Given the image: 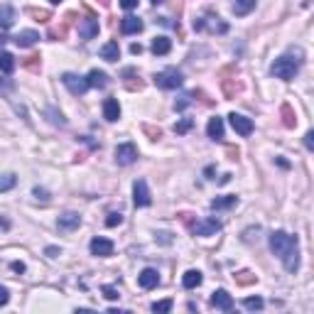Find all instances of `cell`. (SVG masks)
Instances as JSON below:
<instances>
[{
  "label": "cell",
  "instance_id": "cell-1",
  "mask_svg": "<svg viewBox=\"0 0 314 314\" xmlns=\"http://www.w3.org/2000/svg\"><path fill=\"white\" fill-rule=\"evenodd\" d=\"M270 248L282 260L287 272H297V268H299V241H297V236H290L287 231H272L270 233Z\"/></svg>",
  "mask_w": 314,
  "mask_h": 314
},
{
  "label": "cell",
  "instance_id": "cell-2",
  "mask_svg": "<svg viewBox=\"0 0 314 314\" xmlns=\"http://www.w3.org/2000/svg\"><path fill=\"white\" fill-rule=\"evenodd\" d=\"M299 62L302 59H292V57H277L275 62H272V67H270V74L275 76V79H282V81H292L294 76H297V71H299Z\"/></svg>",
  "mask_w": 314,
  "mask_h": 314
},
{
  "label": "cell",
  "instance_id": "cell-3",
  "mask_svg": "<svg viewBox=\"0 0 314 314\" xmlns=\"http://www.w3.org/2000/svg\"><path fill=\"white\" fill-rule=\"evenodd\" d=\"M155 84L160 86V89H179L184 84V76L177 69H165L160 74H155Z\"/></svg>",
  "mask_w": 314,
  "mask_h": 314
},
{
  "label": "cell",
  "instance_id": "cell-4",
  "mask_svg": "<svg viewBox=\"0 0 314 314\" xmlns=\"http://www.w3.org/2000/svg\"><path fill=\"white\" fill-rule=\"evenodd\" d=\"M194 30H197V32L209 30V32H219V35H224V32L228 30V25H226L219 15H209V18H199V20H194Z\"/></svg>",
  "mask_w": 314,
  "mask_h": 314
},
{
  "label": "cell",
  "instance_id": "cell-5",
  "mask_svg": "<svg viewBox=\"0 0 314 314\" xmlns=\"http://www.w3.org/2000/svg\"><path fill=\"white\" fill-rule=\"evenodd\" d=\"M135 160H137V147H135L133 142H123V145L115 147V162H118L120 167H128V165H133Z\"/></svg>",
  "mask_w": 314,
  "mask_h": 314
},
{
  "label": "cell",
  "instance_id": "cell-6",
  "mask_svg": "<svg viewBox=\"0 0 314 314\" xmlns=\"http://www.w3.org/2000/svg\"><path fill=\"white\" fill-rule=\"evenodd\" d=\"M62 84L74 93V96H84L86 91H89V81L84 79V76H76V74H71V71H67L64 76H62Z\"/></svg>",
  "mask_w": 314,
  "mask_h": 314
},
{
  "label": "cell",
  "instance_id": "cell-7",
  "mask_svg": "<svg viewBox=\"0 0 314 314\" xmlns=\"http://www.w3.org/2000/svg\"><path fill=\"white\" fill-rule=\"evenodd\" d=\"M133 202H135V206H150L152 197H150V189H147L145 179H137L133 184Z\"/></svg>",
  "mask_w": 314,
  "mask_h": 314
},
{
  "label": "cell",
  "instance_id": "cell-8",
  "mask_svg": "<svg viewBox=\"0 0 314 314\" xmlns=\"http://www.w3.org/2000/svg\"><path fill=\"white\" fill-rule=\"evenodd\" d=\"M228 120H231V128H233L238 135L246 137V135L253 133V120H250V118H246V115H241V113H231Z\"/></svg>",
  "mask_w": 314,
  "mask_h": 314
},
{
  "label": "cell",
  "instance_id": "cell-9",
  "mask_svg": "<svg viewBox=\"0 0 314 314\" xmlns=\"http://www.w3.org/2000/svg\"><path fill=\"white\" fill-rule=\"evenodd\" d=\"M192 231H194V236H216V233L221 231V221H216V219H204V221L194 224Z\"/></svg>",
  "mask_w": 314,
  "mask_h": 314
},
{
  "label": "cell",
  "instance_id": "cell-10",
  "mask_svg": "<svg viewBox=\"0 0 314 314\" xmlns=\"http://www.w3.org/2000/svg\"><path fill=\"white\" fill-rule=\"evenodd\" d=\"M137 285H140L142 290H152V287H157V285H160V272H157L155 268H145V270L137 275Z\"/></svg>",
  "mask_w": 314,
  "mask_h": 314
},
{
  "label": "cell",
  "instance_id": "cell-11",
  "mask_svg": "<svg viewBox=\"0 0 314 314\" xmlns=\"http://www.w3.org/2000/svg\"><path fill=\"white\" fill-rule=\"evenodd\" d=\"M211 307L214 309H221V312H231L233 309V297L226 290H216L211 294Z\"/></svg>",
  "mask_w": 314,
  "mask_h": 314
},
{
  "label": "cell",
  "instance_id": "cell-12",
  "mask_svg": "<svg viewBox=\"0 0 314 314\" xmlns=\"http://www.w3.org/2000/svg\"><path fill=\"white\" fill-rule=\"evenodd\" d=\"M96 35H98V20L96 18L79 20V37L81 40H93Z\"/></svg>",
  "mask_w": 314,
  "mask_h": 314
},
{
  "label": "cell",
  "instance_id": "cell-13",
  "mask_svg": "<svg viewBox=\"0 0 314 314\" xmlns=\"http://www.w3.org/2000/svg\"><path fill=\"white\" fill-rule=\"evenodd\" d=\"M89 248H91V255H98V258L113 255V243H111L108 238H93Z\"/></svg>",
  "mask_w": 314,
  "mask_h": 314
},
{
  "label": "cell",
  "instance_id": "cell-14",
  "mask_svg": "<svg viewBox=\"0 0 314 314\" xmlns=\"http://www.w3.org/2000/svg\"><path fill=\"white\" fill-rule=\"evenodd\" d=\"M81 226V216L76 211H67L59 216V231H74Z\"/></svg>",
  "mask_w": 314,
  "mask_h": 314
},
{
  "label": "cell",
  "instance_id": "cell-15",
  "mask_svg": "<svg viewBox=\"0 0 314 314\" xmlns=\"http://www.w3.org/2000/svg\"><path fill=\"white\" fill-rule=\"evenodd\" d=\"M120 30H123V35H137V32H142V20L128 15L120 20Z\"/></svg>",
  "mask_w": 314,
  "mask_h": 314
},
{
  "label": "cell",
  "instance_id": "cell-16",
  "mask_svg": "<svg viewBox=\"0 0 314 314\" xmlns=\"http://www.w3.org/2000/svg\"><path fill=\"white\" fill-rule=\"evenodd\" d=\"M103 118L111 120V123H115L120 118V103L115 98H106L103 101Z\"/></svg>",
  "mask_w": 314,
  "mask_h": 314
},
{
  "label": "cell",
  "instance_id": "cell-17",
  "mask_svg": "<svg viewBox=\"0 0 314 314\" xmlns=\"http://www.w3.org/2000/svg\"><path fill=\"white\" fill-rule=\"evenodd\" d=\"M15 22V8L13 5H0V30H10Z\"/></svg>",
  "mask_w": 314,
  "mask_h": 314
},
{
  "label": "cell",
  "instance_id": "cell-18",
  "mask_svg": "<svg viewBox=\"0 0 314 314\" xmlns=\"http://www.w3.org/2000/svg\"><path fill=\"white\" fill-rule=\"evenodd\" d=\"M13 40H15V45H18V47H32V45L40 40V35H37L35 30H22V32H20V35H15Z\"/></svg>",
  "mask_w": 314,
  "mask_h": 314
},
{
  "label": "cell",
  "instance_id": "cell-19",
  "mask_svg": "<svg viewBox=\"0 0 314 314\" xmlns=\"http://www.w3.org/2000/svg\"><path fill=\"white\" fill-rule=\"evenodd\" d=\"M101 59H106V62H118V59H120V47H118V42H106V45L101 47Z\"/></svg>",
  "mask_w": 314,
  "mask_h": 314
},
{
  "label": "cell",
  "instance_id": "cell-20",
  "mask_svg": "<svg viewBox=\"0 0 314 314\" xmlns=\"http://www.w3.org/2000/svg\"><path fill=\"white\" fill-rule=\"evenodd\" d=\"M206 133H209V137L211 140H221L224 137V118H211L209 120V125H206Z\"/></svg>",
  "mask_w": 314,
  "mask_h": 314
},
{
  "label": "cell",
  "instance_id": "cell-21",
  "mask_svg": "<svg viewBox=\"0 0 314 314\" xmlns=\"http://www.w3.org/2000/svg\"><path fill=\"white\" fill-rule=\"evenodd\" d=\"M170 49H172V42L167 37H155L152 40V54L155 57H165Z\"/></svg>",
  "mask_w": 314,
  "mask_h": 314
},
{
  "label": "cell",
  "instance_id": "cell-22",
  "mask_svg": "<svg viewBox=\"0 0 314 314\" xmlns=\"http://www.w3.org/2000/svg\"><path fill=\"white\" fill-rule=\"evenodd\" d=\"M280 115H282V125L285 128H294L297 125V115H294V108L290 103H282L280 106Z\"/></svg>",
  "mask_w": 314,
  "mask_h": 314
},
{
  "label": "cell",
  "instance_id": "cell-23",
  "mask_svg": "<svg viewBox=\"0 0 314 314\" xmlns=\"http://www.w3.org/2000/svg\"><path fill=\"white\" fill-rule=\"evenodd\" d=\"M238 204V197L236 194H228V197H216L214 202H211V209L214 211H221V209H231V206H236Z\"/></svg>",
  "mask_w": 314,
  "mask_h": 314
},
{
  "label": "cell",
  "instance_id": "cell-24",
  "mask_svg": "<svg viewBox=\"0 0 314 314\" xmlns=\"http://www.w3.org/2000/svg\"><path fill=\"white\" fill-rule=\"evenodd\" d=\"M202 280H204V277H202L199 270H187L184 277H182V285H184L187 290H197V287L202 285Z\"/></svg>",
  "mask_w": 314,
  "mask_h": 314
},
{
  "label": "cell",
  "instance_id": "cell-25",
  "mask_svg": "<svg viewBox=\"0 0 314 314\" xmlns=\"http://www.w3.org/2000/svg\"><path fill=\"white\" fill-rule=\"evenodd\" d=\"M86 81H89V86H93V89H106V84H108V76H106L103 71L93 69V71L86 76Z\"/></svg>",
  "mask_w": 314,
  "mask_h": 314
},
{
  "label": "cell",
  "instance_id": "cell-26",
  "mask_svg": "<svg viewBox=\"0 0 314 314\" xmlns=\"http://www.w3.org/2000/svg\"><path fill=\"white\" fill-rule=\"evenodd\" d=\"M255 5H258V0H236V3H233V13L236 15H248Z\"/></svg>",
  "mask_w": 314,
  "mask_h": 314
},
{
  "label": "cell",
  "instance_id": "cell-27",
  "mask_svg": "<svg viewBox=\"0 0 314 314\" xmlns=\"http://www.w3.org/2000/svg\"><path fill=\"white\" fill-rule=\"evenodd\" d=\"M13 69H15V57L10 52H0V71L10 74Z\"/></svg>",
  "mask_w": 314,
  "mask_h": 314
},
{
  "label": "cell",
  "instance_id": "cell-28",
  "mask_svg": "<svg viewBox=\"0 0 314 314\" xmlns=\"http://www.w3.org/2000/svg\"><path fill=\"white\" fill-rule=\"evenodd\" d=\"M45 115L49 118V123H52V125H59V128H64V125H67V118H64V115H62V111H57V108H47V111H45Z\"/></svg>",
  "mask_w": 314,
  "mask_h": 314
},
{
  "label": "cell",
  "instance_id": "cell-29",
  "mask_svg": "<svg viewBox=\"0 0 314 314\" xmlns=\"http://www.w3.org/2000/svg\"><path fill=\"white\" fill-rule=\"evenodd\" d=\"M236 282H238V285H243V287H248V285H255V282H258V277H255L250 270H241V272H236Z\"/></svg>",
  "mask_w": 314,
  "mask_h": 314
},
{
  "label": "cell",
  "instance_id": "cell-30",
  "mask_svg": "<svg viewBox=\"0 0 314 314\" xmlns=\"http://www.w3.org/2000/svg\"><path fill=\"white\" fill-rule=\"evenodd\" d=\"M27 15L35 18L37 22H49L52 20V13L49 10H40V8H27Z\"/></svg>",
  "mask_w": 314,
  "mask_h": 314
},
{
  "label": "cell",
  "instance_id": "cell-31",
  "mask_svg": "<svg viewBox=\"0 0 314 314\" xmlns=\"http://www.w3.org/2000/svg\"><path fill=\"white\" fill-rule=\"evenodd\" d=\"M241 89H243L241 81H228V79H224V93H226V98H233Z\"/></svg>",
  "mask_w": 314,
  "mask_h": 314
},
{
  "label": "cell",
  "instance_id": "cell-32",
  "mask_svg": "<svg viewBox=\"0 0 314 314\" xmlns=\"http://www.w3.org/2000/svg\"><path fill=\"white\" fill-rule=\"evenodd\" d=\"M192 128H194V118H182V120L175 123V133H177V135H184V133H189Z\"/></svg>",
  "mask_w": 314,
  "mask_h": 314
},
{
  "label": "cell",
  "instance_id": "cell-33",
  "mask_svg": "<svg viewBox=\"0 0 314 314\" xmlns=\"http://www.w3.org/2000/svg\"><path fill=\"white\" fill-rule=\"evenodd\" d=\"M15 182H18V177H15L13 172H8V175H0V192H8V189H13V187H15Z\"/></svg>",
  "mask_w": 314,
  "mask_h": 314
},
{
  "label": "cell",
  "instance_id": "cell-34",
  "mask_svg": "<svg viewBox=\"0 0 314 314\" xmlns=\"http://www.w3.org/2000/svg\"><path fill=\"white\" fill-rule=\"evenodd\" d=\"M192 101H194V91H192V93H182V96L175 101V111H184Z\"/></svg>",
  "mask_w": 314,
  "mask_h": 314
},
{
  "label": "cell",
  "instance_id": "cell-35",
  "mask_svg": "<svg viewBox=\"0 0 314 314\" xmlns=\"http://www.w3.org/2000/svg\"><path fill=\"white\" fill-rule=\"evenodd\" d=\"M22 67H25V69H30V71H40V67H42V59H40L37 54H32V57H27V59L22 62Z\"/></svg>",
  "mask_w": 314,
  "mask_h": 314
},
{
  "label": "cell",
  "instance_id": "cell-36",
  "mask_svg": "<svg viewBox=\"0 0 314 314\" xmlns=\"http://www.w3.org/2000/svg\"><path fill=\"white\" fill-rule=\"evenodd\" d=\"M170 309H172V299H160V302L152 304V312H160V314H165Z\"/></svg>",
  "mask_w": 314,
  "mask_h": 314
},
{
  "label": "cell",
  "instance_id": "cell-37",
  "mask_svg": "<svg viewBox=\"0 0 314 314\" xmlns=\"http://www.w3.org/2000/svg\"><path fill=\"white\" fill-rule=\"evenodd\" d=\"M142 130L150 135V140H160V137H162V130H160V128H155V125H150V123H145V125H142Z\"/></svg>",
  "mask_w": 314,
  "mask_h": 314
},
{
  "label": "cell",
  "instance_id": "cell-38",
  "mask_svg": "<svg viewBox=\"0 0 314 314\" xmlns=\"http://www.w3.org/2000/svg\"><path fill=\"white\" fill-rule=\"evenodd\" d=\"M120 224H123V214H118V211L108 214V219H106V226H108V228H115V226H120Z\"/></svg>",
  "mask_w": 314,
  "mask_h": 314
},
{
  "label": "cell",
  "instance_id": "cell-39",
  "mask_svg": "<svg viewBox=\"0 0 314 314\" xmlns=\"http://www.w3.org/2000/svg\"><path fill=\"white\" fill-rule=\"evenodd\" d=\"M243 304H246V309H250V312H255V309H263V304H265V302H263L260 297H248V299H246Z\"/></svg>",
  "mask_w": 314,
  "mask_h": 314
},
{
  "label": "cell",
  "instance_id": "cell-40",
  "mask_svg": "<svg viewBox=\"0 0 314 314\" xmlns=\"http://www.w3.org/2000/svg\"><path fill=\"white\" fill-rule=\"evenodd\" d=\"M103 297L106 299H118V290L113 285H103Z\"/></svg>",
  "mask_w": 314,
  "mask_h": 314
},
{
  "label": "cell",
  "instance_id": "cell-41",
  "mask_svg": "<svg viewBox=\"0 0 314 314\" xmlns=\"http://www.w3.org/2000/svg\"><path fill=\"white\" fill-rule=\"evenodd\" d=\"M304 147H307V150H309V152H312V150H314V133H312V130H309V133H307V135H304Z\"/></svg>",
  "mask_w": 314,
  "mask_h": 314
},
{
  "label": "cell",
  "instance_id": "cell-42",
  "mask_svg": "<svg viewBox=\"0 0 314 314\" xmlns=\"http://www.w3.org/2000/svg\"><path fill=\"white\" fill-rule=\"evenodd\" d=\"M8 299H10L8 287H3V285H0V307H3V304H8Z\"/></svg>",
  "mask_w": 314,
  "mask_h": 314
},
{
  "label": "cell",
  "instance_id": "cell-43",
  "mask_svg": "<svg viewBox=\"0 0 314 314\" xmlns=\"http://www.w3.org/2000/svg\"><path fill=\"white\" fill-rule=\"evenodd\" d=\"M137 3L140 0H120V8L123 10H133V8H137Z\"/></svg>",
  "mask_w": 314,
  "mask_h": 314
},
{
  "label": "cell",
  "instance_id": "cell-44",
  "mask_svg": "<svg viewBox=\"0 0 314 314\" xmlns=\"http://www.w3.org/2000/svg\"><path fill=\"white\" fill-rule=\"evenodd\" d=\"M13 89V81L10 79H0V93H8Z\"/></svg>",
  "mask_w": 314,
  "mask_h": 314
},
{
  "label": "cell",
  "instance_id": "cell-45",
  "mask_svg": "<svg viewBox=\"0 0 314 314\" xmlns=\"http://www.w3.org/2000/svg\"><path fill=\"white\" fill-rule=\"evenodd\" d=\"M35 197H37V199H40V202H49V194H47V192H45V189H40V187H37V189H35Z\"/></svg>",
  "mask_w": 314,
  "mask_h": 314
},
{
  "label": "cell",
  "instance_id": "cell-46",
  "mask_svg": "<svg viewBox=\"0 0 314 314\" xmlns=\"http://www.w3.org/2000/svg\"><path fill=\"white\" fill-rule=\"evenodd\" d=\"M226 152H228L231 160H238V155H241V150H238V147H226Z\"/></svg>",
  "mask_w": 314,
  "mask_h": 314
},
{
  "label": "cell",
  "instance_id": "cell-47",
  "mask_svg": "<svg viewBox=\"0 0 314 314\" xmlns=\"http://www.w3.org/2000/svg\"><path fill=\"white\" fill-rule=\"evenodd\" d=\"M130 52H133V54H142V45H140V42L130 45Z\"/></svg>",
  "mask_w": 314,
  "mask_h": 314
},
{
  "label": "cell",
  "instance_id": "cell-48",
  "mask_svg": "<svg viewBox=\"0 0 314 314\" xmlns=\"http://www.w3.org/2000/svg\"><path fill=\"white\" fill-rule=\"evenodd\" d=\"M47 255H49V258H57V255H59V248L49 246V248H47Z\"/></svg>",
  "mask_w": 314,
  "mask_h": 314
},
{
  "label": "cell",
  "instance_id": "cell-49",
  "mask_svg": "<svg viewBox=\"0 0 314 314\" xmlns=\"http://www.w3.org/2000/svg\"><path fill=\"white\" fill-rule=\"evenodd\" d=\"M13 270L15 272H25V263H13Z\"/></svg>",
  "mask_w": 314,
  "mask_h": 314
},
{
  "label": "cell",
  "instance_id": "cell-50",
  "mask_svg": "<svg viewBox=\"0 0 314 314\" xmlns=\"http://www.w3.org/2000/svg\"><path fill=\"white\" fill-rule=\"evenodd\" d=\"M214 172H216V170H214V167H206V170H204V175H206V177H209V179H211V175H214Z\"/></svg>",
  "mask_w": 314,
  "mask_h": 314
},
{
  "label": "cell",
  "instance_id": "cell-51",
  "mask_svg": "<svg viewBox=\"0 0 314 314\" xmlns=\"http://www.w3.org/2000/svg\"><path fill=\"white\" fill-rule=\"evenodd\" d=\"M96 3H101L103 8H108V5H111V0H96Z\"/></svg>",
  "mask_w": 314,
  "mask_h": 314
},
{
  "label": "cell",
  "instance_id": "cell-52",
  "mask_svg": "<svg viewBox=\"0 0 314 314\" xmlns=\"http://www.w3.org/2000/svg\"><path fill=\"white\" fill-rule=\"evenodd\" d=\"M162 3H167V0H152V5H162Z\"/></svg>",
  "mask_w": 314,
  "mask_h": 314
},
{
  "label": "cell",
  "instance_id": "cell-53",
  "mask_svg": "<svg viewBox=\"0 0 314 314\" xmlns=\"http://www.w3.org/2000/svg\"><path fill=\"white\" fill-rule=\"evenodd\" d=\"M49 3H52V5H59V3H62V0H49Z\"/></svg>",
  "mask_w": 314,
  "mask_h": 314
}]
</instances>
